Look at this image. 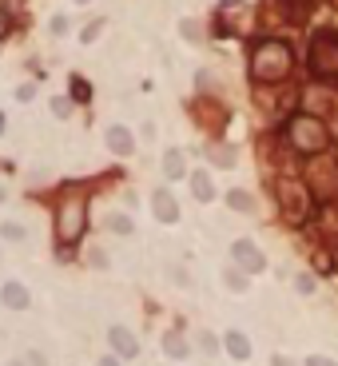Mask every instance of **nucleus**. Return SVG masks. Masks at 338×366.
<instances>
[{"mask_svg": "<svg viewBox=\"0 0 338 366\" xmlns=\"http://www.w3.org/2000/svg\"><path fill=\"white\" fill-rule=\"evenodd\" d=\"M104 140H108V147L116 151V156H132V151H135V140H132V132H128V128H120V123H111Z\"/></svg>", "mask_w": 338, "mask_h": 366, "instance_id": "nucleus-11", "label": "nucleus"}, {"mask_svg": "<svg viewBox=\"0 0 338 366\" xmlns=\"http://www.w3.org/2000/svg\"><path fill=\"white\" fill-rule=\"evenodd\" d=\"M223 346H227V354L231 358H251V339H247V334H239V330H231L227 339H223Z\"/></svg>", "mask_w": 338, "mask_h": 366, "instance_id": "nucleus-12", "label": "nucleus"}, {"mask_svg": "<svg viewBox=\"0 0 338 366\" xmlns=\"http://www.w3.org/2000/svg\"><path fill=\"white\" fill-rule=\"evenodd\" d=\"M199 346H203V351H207V354H215V346H219V342H215V339H211V334H199Z\"/></svg>", "mask_w": 338, "mask_h": 366, "instance_id": "nucleus-29", "label": "nucleus"}, {"mask_svg": "<svg viewBox=\"0 0 338 366\" xmlns=\"http://www.w3.org/2000/svg\"><path fill=\"white\" fill-rule=\"evenodd\" d=\"M52 111H56L60 120H64V116H72V100H68V96H56V100H52Z\"/></svg>", "mask_w": 338, "mask_h": 366, "instance_id": "nucleus-22", "label": "nucleus"}, {"mask_svg": "<svg viewBox=\"0 0 338 366\" xmlns=\"http://www.w3.org/2000/svg\"><path fill=\"white\" fill-rule=\"evenodd\" d=\"M287 144L299 156H323L326 147H330V128H326V120H318L311 111H299L287 123Z\"/></svg>", "mask_w": 338, "mask_h": 366, "instance_id": "nucleus-3", "label": "nucleus"}, {"mask_svg": "<svg viewBox=\"0 0 338 366\" xmlns=\"http://www.w3.org/2000/svg\"><path fill=\"white\" fill-rule=\"evenodd\" d=\"M108 342H111V351L120 354V358H135V354H140V342H135V334L128 327H111Z\"/></svg>", "mask_w": 338, "mask_h": 366, "instance_id": "nucleus-10", "label": "nucleus"}, {"mask_svg": "<svg viewBox=\"0 0 338 366\" xmlns=\"http://www.w3.org/2000/svg\"><path fill=\"white\" fill-rule=\"evenodd\" d=\"M36 96V84H20L16 88V100H32Z\"/></svg>", "mask_w": 338, "mask_h": 366, "instance_id": "nucleus-27", "label": "nucleus"}, {"mask_svg": "<svg viewBox=\"0 0 338 366\" xmlns=\"http://www.w3.org/2000/svg\"><path fill=\"white\" fill-rule=\"evenodd\" d=\"M306 60H311V72L318 80H338V36L334 32H314Z\"/></svg>", "mask_w": 338, "mask_h": 366, "instance_id": "nucleus-6", "label": "nucleus"}, {"mask_svg": "<svg viewBox=\"0 0 338 366\" xmlns=\"http://www.w3.org/2000/svg\"><path fill=\"white\" fill-rule=\"evenodd\" d=\"M283 8H287L290 16H306L318 8V0H283Z\"/></svg>", "mask_w": 338, "mask_h": 366, "instance_id": "nucleus-18", "label": "nucleus"}, {"mask_svg": "<svg viewBox=\"0 0 338 366\" xmlns=\"http://www.w3.org/2000/svg\"><path fill=\"white\" fill-rule=\"evenodd\" d=\"M295 283H299V291H302V294H314V279H311V275H299Z\"/></svg>", "mask_w": 338, "mask_h": 366, "instance_id": "nucleus-26", "label": "nucleus"}, {"mask_svg": "<svg viewBox=\"0 0 338 366\" xmlns=\"http://www.w3.org/2000/svg\"><path fill=\"white\" fill-rule=\"evenodd\" d=\"M72 92H76V100H88V92H92V88H88L84 80H72Z\"/></svg>", "mask_w": 338, "mask_h": 366, "instance_id": "nucleus-28", "label": "nucleus"}, {"mask_svg": "<svg viewBox=\"0 0 338 366\" xmlns=\"http://www.w3.org/2000/svg\"><path fill=\"white\" fill-rule=\"evenodd\" d=\"M183 171H187V159H183L180 147H171L168 156H163V175H168V179H180Z\"/></svg>", "mask_w": 338, "mask_h": 366, "instance_id": "nucleus-14", "label": "nucleus"}, {"mask_svg": "<svg viewBox=\"0 0 338 366\" xmlns=\"http://www.w3.org/2000/svg\"><path fill=\"white\" fill-rule=\"evenodd\" d=\"M180 32H183V40H191V44H199V40H203V25H199V20H183Z\"/></svg>", "mask_w": 338, "mask_h": 366, "instance_id": "nucleus-19", "label": "nucleus"}, {"mask_svg": "<svg viewBox=\"0 0 338 366\" xmlns=\"http://www.w3.org/2000/svg\"><path fill=\"white\" fill-rule=\"evenodd\" d=\"M295 68V52L287 40H259L251 48V80L255 84H278Z\"/></svg>", "mask_w": 338, "mask_h": 366, "instance_id": "nucleus-1", "label": "nucleus"}, {"mask_svg": "<svg viewBox=\"0 0 338 366\" xmlns=\"http://www.w3.org/2000/svg\"><path fill=\"white\" fill-rule=\"evenodd\" d=\"M151 211H156L159 223H180V203H175V196H171L168 187L151 191Z\"/></svg>", "mask_w": 338, "mask_h": 366, "instance_id": "nucleus-8", "label": "nucleus"}, {"mask_svg": "<svg viewBox=\"0 0 338 366\" xmlns=\"http://www.w3.org/2000/svg\"><path fill=\"white\" fill-rule=\"evenodd\" d=\"M223 283H227V291H247V271H227V275H223Z\"/></svg>", "mask_w": 338, "mask_h": 366, "instance_id": "nucleus-20", "label": "nucleus"}, {"mask_svg": "<svg viewBox=\"0 0 338 366\" xmlns=\"http://www.w3.org/2000/svg\"><path fill=\"white\" fill-rule=\"evenodd\" d=\"M0 303L8 306V311H28V303H32V294H28V287H25V283L8 279L4 287H0Z\"/></svg>", "mask_w": 338, "mask_h": 366, "instance_id": "nucleus-9", "label": "nucleus"}, {"mask_svg": "<svg viewBox=\"0 0 338 366\" xmlns=\"http://www.w3.org/2000/svg\"><path fill=\"white\" fill-rule=\"evenodd\" d=\"M306 366H334V362H330V358H323V354H311V358H306Z\"/></svg>", "mask_w": 338, "mask_h": 366, "instance_id": "nucleus-30", "label": "nucleus"}, {"mask_svg": "<svg viewBox=\"0 0 338 366\" xmlns=\"http://www.w3.org/2000/svg\"><path fill=\"white\" fill-rule=\"evenodd\" d=\"M223 4H239V0H223Z\"/></svg>", "mask_w": 338, "mask_h": 366, "instance_id": "nucleus-33", "label": "nucleus"}, {"mask_svg": "<svg viewBox=\"0 0 338 366\" xmlns=\"http://www.w3.org/2000/svg\"><path fill=\"white\" fill-rule=\"evenodd\" d=\"M100 366H120V358H100Z\"/></svg>", "mask_w": 338, "mask_h": 366, "instance_id": "nucleus-31", "label": "nucleus"}, {"mask_svg": "<svg viewBox=\"0 0 338 366\" xmlns=\"http://www.w3.org/2000/svg\"><path fill=\"white\" fill-rule=\"evenodd\" d=\"M207 156H211L215 168H235V147L231 144H211L207 147Z\"/></svg>", "mask_w": 338, "mask_h": 366, "instance_id": "nucleus-15", "label": "nucleus"}, {"mask_svg": "<svg viewBox=\"0 0 338 366\" xmlns=\"http://www.w3.org/2000/svg\"><path fill=\"white\" fill-rule=\"evenodd\" d=\"M88 227V191L84 187H64L56 199V239L60 247H76Z\"/></svg>", "mask_w": 338, "mask_h": 366, "instance_id": "nucleus-2", "label": "nucleus"}, {"mask_svg": "<svg viewBox=\"0 0 338 366\" xmlns=\"http://www.w3.org/2000/svg\"><path fill=\"white\" fill-rule=\"evenodd\" d=\"M275 196H278V215H283L290 227H302V223L311 219L314 196L306 191V183H299V179H278Z\"/></svg>", "mask_w": 338, "mask_h": 366, "instance_id": "nucleus-4", "label": "nucleus"}, {"mask_svg": "<svg viewBox=\"0 0 338 366\" xmlns=\"http://www.w3.org/2000/svg\"><path fill=\"white\" fill-rule=\"evenodd\" d=\"M163 354H168V358H187V339H183V334H175V330H171V334H163Z\"/></svg>", "mask_w": 338, "mask_h": 366, "instance_id": "nucleus-16", "label": "nucleus"}, {"mask_svg": "<svg viewBox=\"0 0 338 366\" xmlns=\"http://www.w3.org/2000/svg\"><path fill=\"white\" fill-rule=\"evenodd\" d=\"M275 366H295V362H290V358H275Z\"/></svg>", "mask_w": 338, "mask_h": 366, "instance_id": "nucleus-32", "label": "nucleus"}, {"mask_svg": "<svg viewBox=\"0 0 338 366\" xmlns=\"http://www.w3.org/2000/svg\"><path fill=\"white\" fill-rule=\"evenodd\" d=\"M76 4H92V0H76Z\"/></svg>", "mask_w": 338, "mask_h": 366, "instance_id": "nucleus-34", "label": "nucleus"}, {"mask_svg": "<svg viewBox=\"0 0 338 366\" xmlns=\"http://www.w3.org/2000/svg\"><path fill=\"white\" fill-rule=\"evenodd\" d=\"M227 203H231L235 211H255V208H259V203H255V196H247L243 187H239V191H231V196H227Z\"/></svg>", "mask_w": 338, "mask_h": 366, "instance_id": "nucleus-17", "label": "nucleus"}, {"mask_svg": "<svg viewBox=\"0 0 338 366\" xmlns=\"http://www.w3.org/2000/svg\"><path fill=\"white\" fill-rule=\"evenodd\" d=\"M0 235H4V239H13V243H20L28 231L20 227V223H0Z\"/></svg>", "mask_w": 338, "mask_h": 366, "instance_id": "nucleus-21", "label": "nucleus"}, {"mask_svg": "<svg viewBox=\"0 0 338 366\" xmlns=\"http://www.w3.org/2000/svg\"><path fill=\"white\" fill-rule=\"evenodd\" d=\"M231 255H235V267H243L247 275H259V271L266 267L263 251H259L251 239H235V243H231Z\"/></svg>", "mask_w": 338, "mask_h": 366, "instance_id": "nucleus-7", "label": "nucleus"}, {"mask_svg": "<svg viewBox=\"0 0 338 366\" xmlns=\"http://www.w3.org/2000/svg\"><path fill=\"white\" fill-rule=\"evenodd\" d=\"M191 191H195V199H199V203H211V196H215V183H211V175H207V171H195V175H191Z\"/></svg>", "mask_w": 338, "mask_h": 366, "instance_id": "nucleus-13", "label": "nucleus"}, {"mask_svg": "<svg viewBox=\"0 0 338 366\" xmlns=\"http://www.w3.org/2000/svg\"><path fill=\"white\" fill-rule=\"evenodd\" d=\"M104 25H108V20H92V25H88L84 32H80V36H84V44H92V40H96L100 32H104Z\"/></svg>", "mask_w": 338, "mask_h": 366, "instance_id": "nucleus-24", "label": "nucleus"}, {"mask_svg": "<svg viewBox=\"0 0 338 366\" xmlns=\"http://www.w3.org/2000/svg\"><path fill=\"white\" fill-rule=\"evenodd\" d=\"M48 32H52V36H64V32H68V16H52Z\"/></svg>", "mask_w": 338, "mask_h": 366, "instance_id": "nucleus-25", "label": "nucleus"}, {"mask_svg": "<svg viewBox=\"0 0 338 366\" xmlns=\"http://www.w3.org/2000/svg\"><path fill=\"white\" fill-rule=\"evenodd\" d=\"M108 227L111 231H120V235H132V219H128V215H111Z\"/></svg>", "mask_w": 338, "mask_h": 366, "instance_id": "nucleus-23", "label": "nucleus"}, {"mask_svg": "<svg viewBox=\"0 0 338 366\" xmlns=\"http://www.w3.org/2000/svg\"><path fill=\"white\" fill-rule=\"evenodd\" d=\"M302 183H306V191H311L314 199H338V163L326 156H314L311 163H306V171H302Z\"/></svg>", "mask_w": 338, "mask_h": 366, "instance_id": "nucleus-5", "label": "nucleus"}]
</instances>
